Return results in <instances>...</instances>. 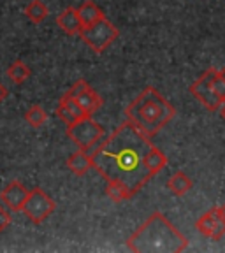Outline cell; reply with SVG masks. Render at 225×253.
<instances>
[{"mask_svg": "<svg viewBox=\"0 0 225 253\" xmlns=\"http://www.w3.org/2000/svg\"><path fill=\"white\" fill-rule=\"evenodd\" d=\"M151 144V139L125 120L90 150L93 169L106 181L122 179L137 194L151 179L144 167V155Z\"/></svg>", "mask_w": 225, "mask_h": 253, "instance_id": "obj_1", "label": "cell"}, {"mask_svg": "<svg viewBox=\"0 0 225 253\" xmlns=\"http://www.w3.org/2000/svg\"><path fill=\"white\" fill-rule=\"evenodd\" d=\"M127 248L135 253H180L188 248V239L160 211H155L135 232L131 234L127 239Z\"/></svg>", "mask_w": 225, "mask_h": 253, "instance_id": "obj_2", "label": "cell"}, {"mask_svg": "<svg viewBox=\"0 0 225 253\" xmlns=\"http://www.w3.org/2000/svg\"><path fill=\"white\" fill-rule=\"evenodd\" d=\"M176 116V107L155 86H146L125 109V120L151 139Z\"/></svg>", "mask_w": 225, "mask_h": 253, "instance_id": "obj_3", "label": "cell"}, {"mask_svg": "<svg viewBox=\"0 0 225 253\" xmlns=\"http://www.w3.org/2000/svg\"><path fill=\"white\" fill-rule=\"evenodd\" d=\"M79 37L90 47L91 51L100 55L120 37V30L116 25L111 23L107 18H102L97 23L83 27L79 32Z\"/></svg>", "mask_w": 225, "mask_h": 253, "instance_id": "obj_4", "label": "cell"}, {"mask_svg": "<svg viewBox=\"0 0 225 253\" xmlns=\"http://www.w3.org/2000/svg\"><path fill=\"white\" fill-rule=\"evenodd\" d=\"M104 135V126L91 120V116H83L72 125H67V137L78 146V150L90 151Z\"/></svg>", "mask_w": 225, "mask_h": 253, "instance_id": "obj_5", "label": "cell"}, {"mask_svg": "<svg viewBox=\"0 0 225 253\" xmlns=\"http://www.w3.org/2000/svg\"><path fill=\"white\" fill-rule=\"evenodd\" d=\"M55 210H56V202L53 201L43 188L36 186V188H32L30 192H28L27 202H25L21 213H23L32 223L41 225V223H44L47 218L55 213Z\"/></svg>", "mask_w": 225, "mask_h": 253, "instance_id": "obj_6", "label": "cell"}, {"mask_svg": "<svg viewBox=\"0 0 225 253\" xmlns=\"http://www.w3.org/2000/svg\"><path fill=\"white\" fill-rule=\"evenodd\" d=\"M217 76H218L217 69H213V67L208 69V71L202 72V74L199 76L188 88L192 97L197 99L199 102H201L208 111H211V113L218 111L222 107V104H224L220 99H218V95L215 93V90H213V81L217 79Z\"/></svg>", "mask_w": 225, "mask_h": 253, "instance_id": "obj_7", "label": "cell"}, {"mask_svg": "<svg viewBox=\"0 0 225 253\" xmlns=\"http://www.w3.org/2000/svg\"><path fill=\"white\" fill-rule=\"evenodd\" d=\"M195 229L211 241H220L225 236V221L218 211V206L201 214V218L195 221Z\"/></svg>", "mask_w": 225, "mask_h": 253, "instance_id": "obj_8", "label": "cell"}, {"mask_svg": "<svg viewBox=\"0 0 225 253\" xmlns=\"http://www.w3.org/2000/svg\"><path fill=\"white\" fill-rule=\"evenodd\" d=\"M28 192L30 190H27V186L23 183L18 181V179H12L0 192V202L11 211H21L25 202H27Z\"/></svg>", "mask_w": 225, "mask_h": 253, "instance_id": "obj_9", "label": "cell"}, {"mask_svg": "<svg viewBox=\"0 0 225 253\" xmlns=\"http://www.w3.org/2000/svg\"><path fill=\"white\" fill-rule=\"evenodd\" d=\"M55 113H56V116H58V118L65 123V125H72L74 122H78L79 118H83V116H85L83 109L79 107L78 100L69 99V97H65V95L60 99Z\"/></svg>", "mask_w": 225, "mask_h": 253, "instance_id": "obj_10", "label": "cell"}, {"mask_svg": "<svg viewBox=\"0 0 225 253\" xmlns=\"http://www.w3.org/2000/svg\"><path fill=\"white\" fill-rule=\"evenodd\" d=\"M56 25L60 27V30L67 36H79V32L83 28V23L79 20L78 7H67L63 9L58 16H56Z\"/></svg>", "mask_w": 225, "mask_h": 253, "instance_id": "obj_11", "label": "cell"}, {"mask_svg": "<svg viewBox=\"0 0 225 253\" xmlns=\"http://www.w3.org/2000/svg\"><path fill=\"white\" fill-rule=\"evenodd\" d=\"M134 195H135L134 190L127 185L125 181H122V179H111V181H107L106 197L109 199L111 202L120 204V202H125V201H129V199H132Z\"/></svg>", "mask_w": 225, "mask_h": 253, "instance_id": "obj_12", "label": "cell"}, {"mask_svg": "<svg viewBox=\"0 0 225 253\" xmlns=\"http://www.w3.org/2000/svg\"><path fill=\"white\" fill-rule=\"evenodd\" d=\"M67 167L74 176H85L90 169H93L90 151L78 150L67 158Z\"/></svg>", "mask_w": 225, "mask_h": 253, "instance_id": "obj_13", "label": "cell"}, {"mask_svg": "<svg viewBox=\"0 0 225 253\" xmlns=\"http://www.w3.org/2000/svg\"><path fill=\"white\" fill-rule=\"evenodd\" d=\"M167 166V157L160 148H157L155 144H151L148 148L146 155H144V167L146 172L150 174V178H153L155 174H158L164 167Z\"/></svg>", "mask_w": 225, "mask_h": 253, "instance_id": "obj_14", "label": "cell"}, {"mask_svg": "<svg viewBox=\"0 0 225 253\" xmlns=\"http://www.w3.org/2000/svg\"><path fill=\"white\" fill-rule=\"evenodd\" d=\"M192 188H194V181H192L188 174H185L183 170L174 172L173 176L167 179V190H169L171 194L176 195V197H183V195L188 194Z\"/></svg>", "mask_w": 225, "mask_h": 253, "instance_id": "obj_15", "label": "cell"}, {"mask_svg": "<svg viewBox=\"0 0 225 253\" xmlns=\"http://www.w3.org/2000/svg\"><path fill=\"white\" fill-rule=\"evenodd\" d=\"M76 100H78L79 107L83 109L85 116H91L93 113H97V111L102 107V97H100L91 86H88Z\"/></svg>", "mask_w": 225, "mask_h": 253, "instance_id": "obj_16", "label": "cell"}, {"mask_svg": "<svg viewBox=\"0 0 225 253\" xmlns=\"http://www.w3.org/2000/svg\"><path fill=\"white\" fill-rule=\"evenodd\" d=\"M78 14H79V20L83 23V27H88V25H93L97 23L99 20L106 18L104 11L99 7V5L95 4L93 0H85L83 4L78 7Z\"/></svg>", "mask_w": 225, "mask_h": 253, "instance_id": "obj_17", "label": "cell"}, {"mask_svg": "<svg viewBox=\"0 0 225 253\" xmlns=\"http://www.w3.org/2000/svg\"><path fill=\"white\" fill-rule=\"evenodd\" d=\"M47 14H49V9H47V5L44 4L43 0H32V2H28L27 7H25V16L34 25L43 23L47 18Z\"/></svg>", "mask_w": 225, "mask_h": 253, "instance_id": "obj_18", "label": "cell"}, {"mask_svg": "<svg viewBox=\"0 0 225 253\" xmlns=\"http://www.w3.org/2000/svg\"><path fill=\"white\" fill-rule=\"evenodd\" d=\"M30 74H32L30 67H28L25 62H21V60H16V62H12L11 65H9V69H7V76L11 78L12 83H16V84L25 83V81L30 78Z\"/></svg>", "mask_w": 225, "mask_h": 253, "instance_id": "obj_19", "label": "cell"}, {"mask_svg": "<svg viewBox=\"0 0 225 253\" xmlns=\"http://www.w3.org/2000/svg\"><path fill=\"white\" fill-rule=\"evenodd\" d=\"M46 120H47L46 111H44L41 106H37V104L30 106L27 109V113H25V122H27L30 126H34V128L43 126L44 123H46Z\"/></svg>", "mask_w": 225, "mask_h": 253, "instance_id": "obj_20", "label": "cell"}, {"mask_svg": "<svg viewBox=\"0 0 225 253\" xmlns=\"http://www.w3.org/2000/svg\"><path fill=\"white\" fill-rule=\"evenodd\" d=\"M88 86H90V84H88V81H85V79H78V81H76V83L67 90L65 97H69V99H78L79 95L83 93Z\"/></svg>", "mask_w": 225, "mask_h": 253, "instance_id": "obj_21", "label": "cell"}, {"mask_svg": "<svg viewBox=\"0 0 225 253\" xmlns=\"http://www.w3.org/2000/svg\"><path fill=\"white\" fill-rule=\"evenodd\" d=\"M9 208H5V206H0V234L5 232L7 230V227L11 225L12 221V216L11 213H9Z\"/></svg>", "mask_w": 225, "mask_h": 253, "instance_id": "obj_22", "label": "cell"}, {"mask_svg": "<svg viewBox=\"0 0 225 253\" xmlns=\"http://www.w3.org/2000/svg\"><path fill=\"white\" fill-rule=\"evenodd\" d=\"M213 90H215V93L218 95V99H220L222 102H225V81L220 76H217V79L213 81Z\"/></svg>", "mask_w": 225, "mask_h": 253, "instance_id": "obj_23", "label": "cell"}, {"mask_svg": "<svg viewBox=\"0 0 225 253\" xmlns=\"http://www.w3.org/2000/svg\"><path fill=\"white\" fill-rule=\"evenodd\" d=\"M7 95H9V91H7V88L4 86V84L0 83V102H4L5 99H7Z\"/></svg>", "mask_w": 225, "mask_h": 253, "instance_id": "obj_24", "label": "cell"}, {"mask_svg": "<svg viewBox=\"0 0 225 253\" xmlns=\"http://www.w3.org/2000/svg\"><path fill=\"white\" fill-rule=\"evenodd\" d=\"M218 113H220L222 120H224V122H225V102L222 104V107H220V109H218Z\"/></svg>", "mask_w": 225, "mask_h": 253, "instance_id": "obj_25", "label": "cell"}, {"mask_svg": "<svg viewBox=\"0 0 225 253\" xmlns=\"http://www.w3.org/2000/svg\"><path fill=\"white\" fill-rule=\"evenodd\" d=\"M218 211H220V214H222V218H224V221H225V204H222V206H218Z\"/></svg>", "mask_w": 225, "mask_h": 253, "instance_id": "obj_26", "label": "cell"}, {"mask_svg": "<svg viewBox=\"0 0 225 253\" xmlns=\"http://www.w3.org/2000/svg\"><path fill=\"white\" fill-rule=\"evenodd\" d=\"M218 76L225 81V69H220V71H218Z\"/></svg>", "mask_w": 225, "mask_h": 253, "instance_id": "obj_27", "label": "cell"}]
</instances>
